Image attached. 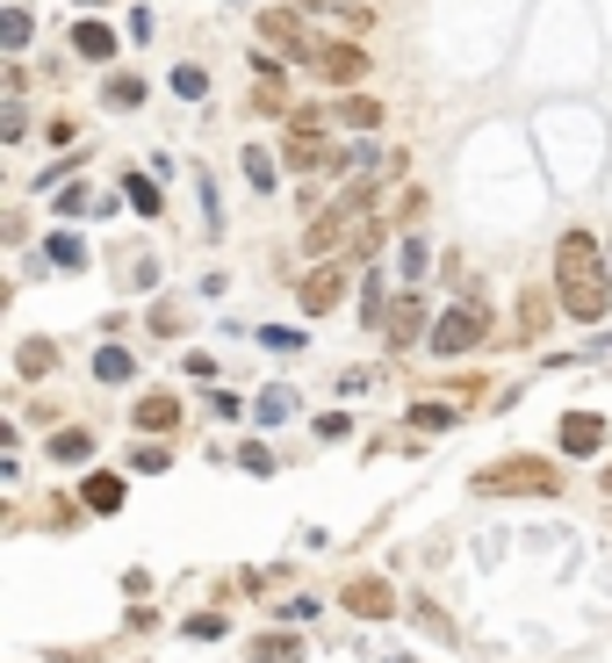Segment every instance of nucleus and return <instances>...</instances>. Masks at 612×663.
Returning <instances> with one entry per match:
<instances>
[{"mask_svg": "<svg viewBox=\"0 0 612 663\" xmlns=\"http://www.w3.org/2000/svg\"><path fill=\"white\" fill-rule=\"evenodd\" d=\"M180 635H195V642H216V635H224V620H216V613H195V620H180Z\"/></svg>", "mask_w": 612, "mask_h": 663, "instance_id": "2f4dec72", "label": "nucleus"}, {"mask_svg": "<svg viewBox=\"0 0 612 663\" xmlns=\"http://www.w3.org/2000/svg\"><path fill=\"white\" fill-rule=\"evenodd\" d=\"M555 490H562V469L548 454H505V462L475 469V498H555Z\"/></svg>", "mask_w": 612, "mask_h": 663, "instance_id": "f03ea898", "label": "nucleus"}, {"mask_svg": "<svg viewBox=\"0 0 612 663\" xmlns=\"http://www.w3.org/2000/svg\"><path fill=\"white\" fill-rule=\"evenodd\" d=\"M238 469L245 476H274V454H267L260 440H245V447H238Z\"/></svg>", "mask_w": 612, "mask_h": 663, "instance_id": "cd10ccee", "label": "nucleus"}, {"mask_svg": "<svg viewBox=\"0 0 612 663\" xmlns=\"http://www.w3.org/2000/svg\"><path fill=\"white\" fill-rule=\"evenodd\" d=\"M289 411H303V404H296V389H260V404H252V419H260V426H289Z\"/></svg>", "mask_w": 612, "mask_h": 663, "instance_id": "a211bd4d", "label": "nucleus"}, {"mask_svg": "<svg viewBox=\"0 0 612 663\" xmlns=\"http://www.w3.org/2000/svg\"><path fill=\"white\" fill-rule=\"evenodd\" d=\"M122 195H130V210H138V217H158V210H166V195H158L152 174H130V181H122Z\"/></svg>", "mask_w": 612, "mask_h": 663, "instance_id": "aec40b11", "label": "nucleus"}, {"mask_svg": "<svg viewBox=\"0 0 612 663\" xmlns=\"http://www.w3.org/2000/svg\"><path fill=\"white\" fill-rule=\"evenodd\" d=\"M72 51L80 58H116V30H108V22H80V30H72Z\"/></svg>", "mask_w": 612, "mask_h": 663, "instance_id": "f3484780", "label": "nucleus"}, {"mask_svg": "<svg viewBox=\"0 0 612 663\" xmlns=\"http://www.w3.org/2000/svg\"><path fill=\"white\" fill-rule=\"evenodd\" d=\"M0 44H8V51H22V44H30V15H22V8H8V15H0Z\"/></svg>", "mask_w": 612, "mask_h": 663, "instance_id": "bb28decb", "label": "nucleus"}, {"mask_svg": "<svg viewBox=\"0 0 612 663\" xmlns=\"http://www.w3.org/2000/svg\"><path fill=\"white\" fill-rule=\"evenodd\" d=\"M260 44L267 51H289V58H310V36H303L296 8H260Z\"/></svg>", "mask_w": 612, "mask_h": 663, "instance_id": "6e6552de", "label": "nucleus"}, {"mask_svg": "<svg viewBox=\"0 0 612 663\" xmlns=\"http://www.w3.org/2000/svg\"><path fill=\"white\" fill-rule=\"evenodd\" d=\"M605 490H612V469H605Z\"/></svg>", "mask_w": 612, "mask_h": 663, "instance_id": "4c0bfd02", "label": "nucleus"}, {"mask_svg": "<svg viewBox=\"0 0 612 663\" xmlns=\"http://www.w3.org/2000/svg\"><path fill=\"white\" fill-rule=\"evenodd\" d=\"M44 253H51V267H66V275H80V267H87V245L72 239V231H51V245H44Z\"/></svg>", "mask_w": 612, "mask_h": 663, "instance_id": "412c9836", "label": "nucleus"}, {"mask_svg": "<svg viewBox=\"0 0 612 663\" xmlns=\"http://www.w3.org/2000/svg\"><path fill=\"white\" fill-rule=\"evenodd\" d=\"M419 332H425V296H411V289H403V296L397 303H389V347H411V339H419Z\"/></svg>", "mask_w": 612, "mask_h": 663, "instance_id": "1a4fd4ad", "label": "nucleus"}, {"mask_svg": "<svg viewBox=\"0 0 612 663\" xmlns=\"http://www.w3.org/2000/svg\"><path fill=\"white\" fill-rule=\"evenodd\" d=\"M296 8H325V15H339V0H296Z\"/></svg>", "mask_w": 612, "mask_h": 663, "instance_id": "e433bc0d", "label": "nucleus"}, {"mask_svg": "<svg viewBox=\"0 0 612 663\" xmlns=\"http://www.w3.org/2000/svg\"><path fill=\"white\" fill-rule=\"evenodd\" d=\"M130 469H144V476H166V469H174V454L158 447V440H144V447L130 454Z\"/></svg>", "mask_w": 612, "mask_h": 663, "instance_id": "a878e982", "label": "nucleus"}, {"mask_svg": "<svg viewBox=\"0 0 612 663\" xmlns=\"http://www.w3.org/2000/svg\"><path fill=\"white\" fill-rule=\"evenodd\" d=\"M80 512H87L80 498H51V526H58V534H72V526H80Z\"/></svg>", "mask_w": 612, "mask_h": 663, "instance_id": "7c9ffc66", "label": "nucleus"}, {"mask_svg": "<svg viewBox=\"0 0 612 663\" xmlns=\"http://www.w3.org/2000/svg\"><path fill=\"white\" fill-rule=\"evenodd\" d=\"M108 102H116V108H138L144 102V80H138V72H108Z\"/></svg>", "mask_w": 612, "mask_h": 663, "instance_id": "b1692460", "label": "nucleus"}, {"mask_svg": "<svg viewBox=\"0 0 612 663\" xmlns=\"http://www.w3.org/2000/svg\"><path fill=\"white\" fill-rule=\"evenodd\" d=\"M281 166H289V174H325V166H339V144L325 138V130H289Z\"/></svg>", "mask_w": 612, "mask_h": 663, "instance_id": "39448f33", "label": "nucleus"}, {"mask_svg": "<svg viewBox=\"0 0 612 663\" xmlns=\"http://www.w3.org/2000/svg\"><path fill=\"white\" fill-rule=\"evenodd\" d=\"M122 498H130V490H122V476H108V469H94L87 484H80V505H87V512H108V520L122 512Z\"/></svg>", "mask_w": 612, "mask_h": 663, "instance_id": "f8f14e48", "label": "nucleus"}, {"mask_svg": "<svg viewBox=\"0 0 612 663\" xmlns=\"http://www.w3.org/2000/svg\"><path fill=\"white\" fill-rule=\"evenodd\" d=\"M555 289H519V339H541L548 332V317H555Z\"/></svg>", "mask_w": 612, "mask_h": 663, "instance_id": "ddd939ff", "label": "nucleus"}, {"mask_svg": "<svg viewBox=\"0 0 612 663\" xmlns=\"http://www.w3.org/2000/svg\"><path fill=\"white\" fill-rule=\"evenodd\" d=\"M87 8H102V0H87Z\"/></svg>", "mask_w": 612, "mask_h": 663, "instance_id": "58836bf2", "label": "nucleus"}, {"mask_svg": "<svg viewBox=\"0 0 612 663\" xmlns=\"http://www.w3.org/2000/svg\"><path fill=\"white\" fill-rule=\"evenodd\" d=\"M130 368H138V361H130L122 347H102V353H94V375H102V383H130Z\"/></svg>", "mask_w": 612, "mask_h": 663, "instance_id": "5701e85b", "label": "nucleus"}, {"mask_svg": "<svg viewBox=\"0 0 612 663\" xmlns=\"http://www.w3.org/2000/svg\"><path fill=\"white\" fill-rule=\"evenodd\" d=\"M339 296H346V260H325V267H310V275H303V289H296V303H303L310 317L339 311Z\"/></svg>", "mask_w": 612, "mask_h": 663, "instance_id": "423d86ee", "label": "nucleus"}, {"mask_svg": "<svg viewBox=\"0 0 612 663\" xmlns=\"http://www.w3.org/2000/svg\"><path fill=\"white\" fill-rule=\"evenodd\" d=\"M174 426H180V397H174V389L138 397V433H174Z\"/></svg>", "mask_w": 612, "mask_h": 663, "instance_id": "9b49d317", "label": "nucleus"}, {"mask_svg": "<svg viewBox=\"0 0 612 663\" xmlns=\"http://www.w3.org/2000/svg\"><path fill=\"white\" fill-rule=\"evenodd\" d=\"M252 108H267V116H296V108H289V94H281V80H260Z\"/></svg>", "mask_w": 612, "mask_h": 663, "instance_id": "c756f323", "label": "nucleus"}, {"mask_svg": "<svg viewBox=\"0 0 612 663\" xmlns=\"http://www.w3.org/2000/svg\"><path fill=\"white\" fill-rule=\"evenodd\" d=\"M94 454V433H80V426H72V433H51V462H87Z\"/></svg>", "mask_w": 612, "mask_h": 663, "instance_id": "4be33fe9", "label": "nucleus"}, {"mask_svg": "<svg viewBox=\"0 0 612 663\" xmlns=\"http://www.w3.org/2000/svg\"><path fill=\"white\" fill-rule=\"evenodd\" d=\"M303 66H310L325 88H361V80H367V51H361V44H310Z\"/></svg>", "mask_w": 612, "mask_h": 663, "instance_id": "20e7f679", "label": "nucleus"}, {"mask_svg": "<svg viewBox=\"0 0 612 663\" xmlns=\"http://www.w3.org/2000/svg\"><path fill=\"white\" fill-rule=\"evenodd\" d=\"M605 447V419L598 411H569L562 419V454H598Z\"/></svg>", "mask_w": 612, "mask_h": 663, "instance_id": "9d476101", "label": "nucleus"}, {"mask_svg": "<svg viewBox=\"0 0 612 663\" xmlns=\"http://www.w3.org/2000/svg\"><path fill=\"white\" fill-rule=\"evenodd\" d=\"M15 368L36 383V375H51V368H58V347L44 339V332H36V339H22V347H15Z\"/></svg>", "mask_w": 612, "mask_h": 663, "instance_id": "2eb2a0df", "label": "nucleus"}, {"mask_svg": "<svg viewBox=\"0 0 612 663\" xmlns=\"http://www.w3.org/2000/svg\"><path fill=\"white\" fill-rule=\"evenodd\" d=\"M310 656V649L296 642V635H260V642H252V663H303Z\"/></svg>", "mask_w": 612, "mask_h": 663, "instance_id": "6ab92c4d", "label": "nucleus"}, {"mask_svg": "<svg viewBox=\"0 0 612 663\" xmlns=\"http://www.w3.org/2000/svg\"><path fill=\"white\" fill-rule=\"evenodd\" d=\"M411 426H419V433H447V426H455V404H419Z\"/></svg>", "mask_w": 612, "mask_h": 663, "instance_id": "393cba45", "label": "nucleus"}, {"mask_svg": "<svg viewBox=\"0 0 612 663\" xmlns=\"http://www.w3.org/2000/svg\"><path fill=\"white\" fill-rule=\"evenodd\" d=\"M174 94L202 102V94H210V72H202V66H180V72H174Z\"/></svg>", "mask_w": 612, "mask_h": 663, "instance_id": "c85d7f7f", "label": "nucleus"}, {"mask_svg": "<svg viewBox=\"0 0 612 663\" xmlns=\"http://www.w3.org/2000/svg\"><path fill=\"white\" fill-rule=\"evenodd\" d=\"M22 130H30V116H22V108H15V102H8V116H0V138L15 144V138H22Z\"/></svg>", "mask_w": 612, "mask_h": 663, "instance_id": "c9c22d12", "label": "nucleus"}, {"mask_svg": "<svg viewBox=\"0 0 612 663\" xmlns=\"http://www.w3.org/2000/svg\"><path fill=\"white\" fill-rule=\"evenodd\" d=\"M339 598H346V613H361V620H389V613L403 606L389 577H346V592Z\"/></svg>", "mask_w": 612, "mask_h": 663, "instance_id": "0eeeda50", "label": "nucleus"}, {"mask_svg": "<svg viewBox=\"0 0 612 663\" xmlns=\"http://www.w3.org/2000/svg\"><path fill=\"white\" fill-rule=\"evenodd\" d=\"M483 332H490V311L469 296V303H455V311H447V317L433 325V353H439V361H455V353L483 347Z\"/></svg>", "mask_w": 612, "mask_h": 663, "instance_id": "7ed1b4c3", "label": "nucleus"}, {"mask_svg": "<svg viewBox=\"0 0 612 663\" xmlns=\"http://www.w3.org/2000/svg\"><path fill=\"white\" fill-rule=\"evenodd\" d=\"M260 339H267V347H281V353H303V332H281V325H267Z\"/></svg>", "mask_w": 612, "mask_h": 663, "instance_id": "473e14b6", "label": "nucleus"}, {"mask_svg": "<svg viewBox=\"0 0 612 663\" xmlns=\"http://www.w3.org/2000/svg\"><path fill=\"white\" fill-rule=\"evenodd\" d=\"M555 303L577 325H598L612 311V253L591 231H562L555 239Z\"/></svg>", "mask_w": 612, "mask_h": 663, "instance_id": "f257e3e1", "label": "nucleus"}, {"mask_svg": "<svg viewBox=\"0 0 612 663\" xmlns=\"http://www.w3.org/2000/svg\"><path fill=\"white\" fill-rule=\"evenodd\" d=\"M58 210H66V217H80V210H94V188H66V195H58Z\"/></svg>", "mask_w": 612, "mask_h": 663, "instance_id": "72a5a7b5", "label": "nucleus"}, {"mask_svg": "<svg viewBox=\"0 0 612 663\" xmlns=\"http://www.w3.org/2000/svg\"><path fill=\"white\" fill-rule=\"evenodd\" d=\"M245 181H252L260 195H274L281 188V159L267 152V144H245Z\"/></svg>", "mask_w": 612, "mask_h": 663, "instance_id": "4468645a", "label": "nucleus"}, {"mask_svg": "<svg viewBox=\"0 0 612 663\" xmlns=\"http://www.w3.org/2000/svg\"><path fill=\"white\" fill-rule=\"evenodd\" d=\"M332 123H346V130H382V102H367V94H346V102H339V116Z\"/></svg>", "mask_w": 612, "mask_h": 663, "instance_id": "dca6fc26", "label": "nucleus"}, {"mask_svg": "<svg viewBox=\"0 0 612 663\" xmlns=\"http://www.w3.org/2000/svg\"><path fill=\"white\" fill-rule=\"evenodd\" d=\"M210 411H216V419H238V411H245V397H238V389H216V397H210Z\"/></svg>", "mask_w": 612, "mask_h": 663, "instance_id": "f704fd0d", "label": "nucleus"}]
</instances>
